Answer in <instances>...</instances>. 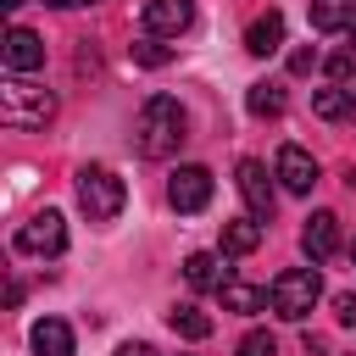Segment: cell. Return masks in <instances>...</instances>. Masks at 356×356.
Returning <instances> with one entry per match:
<instances>
[{
    "mask_svg": "<svg viewBox=\"0 0 356 356\" xmlns=\"http://www.w3.org/2000/svg\"><path fill=\"white\" fill-rule=\"evenodd\" d=\"M117 356H156V345H145V339H128V345H117Z\"/></svg>",
    "mask_w": 356,
    "mask_h": 356,
    "instance_id": "d4e9b609",
    "label": "cell"
},
{
    "mask_svg": "<svg viewBox=\"0 0 356 356\" xmlns=\"http://www.w3.org/2000/svg\"><path fill=\"white\" fill-rule=\"evenodd\" d=\"M17 250H22V256H61V250H67V217H61L56 206L33 211V217L17 228Z\"/></svg>",
    "mask_w": 356,
    "mask_h": 356,
    "instance_id": "5b68a950",
    "label": "cell"
},
{
    "mask_svg": "<svg viewBox=\"0 0 356 356\" xmlns=\"http://www.w3.org/2000/svg\"><path fill=\"white\" fill-rule=\"evenodd\" d=\"M350 50H356V28H350Z\"/></svg>",
    "mask_w": 356,
    "mask_h": 356,
    "instance_id": "f546056e",
    "label": "cell"
},
{
    "mask_svg": "<svg viewBox=\"0 0 356 356\" xmlns=\"http://www.w3.org/2000/svg\"><path fill=\"white\" fill-rule=\"evenodd\" d=\"M0 56H6L11 72H33V67H44V39L33 28H11L6 44H0Z\"/></svg>",
    "mask_w": 356,
    "mask_h": 356,
    "instance_id": "8fae6325",
    "label": "cell"
},
{
    "mask_svg": "<svg viewBox=\"0 0 356 356\" xmlns=\"http://www.w3.org/2000/svg\"><path fill=\"white\" fill-rule=\"evenodd\" d=\"M167 200H172L178 211H200V206L211 200V172H206V167H178V172L167 178Z\"/></svg>",
    "mask_w": 356,
    "mask_h": 356,
    "instance_id": "52a82bcc",
    "label": "cell"
},
{
    "mask_svg": "<svg viewBox=\"0 0 356 356\" xmlns=\"http://www.w3.org/2000/svg\"><path fill=\"white\" fill-rule=\"evenodd\" d=\"M217 295H222V312H239V317H250V312H267V306H273V300H267V289L239 284V278H228Z\"/></svg>",
    "mask_w": 356,
    "mask_h": 356,
    "instance_id": "e0dca14e",
    "label": "cell"
},
{
    "mask_svg": "<svg viewBox=\"0 0 356 356\" xmlns=\"http://www.w3.org/2000/svg\"><path fill=\"white\" fill-rule=\"evenodd\" d=\"M128 56H134L139 67H167V61H172V50H167V44H156V33H150V39H139V44H128Z\"/></svg>",
    "mask_w": 356,
    "mask_h": 356,
    "instance_id": "44dd1931",
    "label": "cell"
},
{
    "mask_svg": "<svg viewBox=\"0 0 356 356\" xmlns=\"http://www.w3.org/2000/svg\"><path fill=\"white\" fill-rule=\"evenodd\" d=\"M334 323L356 328V295H350V289H339V295H334Z\"/></svg>",
    "mask_w": 356,
    "mask_h": 356,
    "instance_id": "cb8c5ba5",
    "label": "cell"
},
{
    "mask_svg": "<svg viewBox=\"0 0 356 356\" xmlns=\"http://www.w3.org/2000/svg\"><path fill=\"white\" fill-rule=\"evenodd\" d=\"M184 106L172 100V95H150L145 106H139V122H134V145H139V156H150V161H161V156H172L178 145H184Z\"/></svg>",
    "mask_w": 356,
    "mask_h": 356,
    "instance_id": "6da1fadb",
    "label": "cell"
},
{
    "mask_svg": "<svg viewBox=\"0 0 356 356\" xmlns=\"http://www.w3.org/2000/svg\"><path fill=\"white\" fill-rule=\"evenodd\" d=\"M56 11H78V6H100V0H50Z\"/></svg>",
    "mask_w": 356,
    "mask_h": 356,
    "instance_id": "4316f807",
    "label": "cell"
},
{
    "mask_svg": "<svg viewBox=\"0 0 356 356\" xmlns=\"http://www.w3.org/2000/svg\"><path fill=\"white\" fill-rule=\"evenodd\" d=\"M278 44H284V17H278V11H261V17L250 22V33H245V50H250V56H273Z\"/></svg>",
    "mask_w": 356,
    "mask_h": 356,
    "instance_id": "9a60e30c",
    "label": "cell"
},
{
    "mask_svg": "<svg viewBox=\"0 0 356 356\" xmlns=\"http://www.w3.org/2000/svg\"><path fill=\"white\" fill-rule=\"evenodd\" d=\"M245 106H250L256 117H278V111H284V83H250Z\"/></svg>",
    "mask_w": 356,
    "mask_h": 356,
    "instance_id": "ffe728a7",
    "label": "cell"
},
{
    "mask_svg": "<svg viewBox=\"0 0 356 356\" xmlns=\"http://www.w3.org/2000/svg\"><path fill=\"white\" fill-rule=\"evenodd\" d=\"M312 61H317L312 50H295V56H289V72H312Z\"/></svg>",
    "mask_w": 356,
    "mask_h": 356,
    "instance_id": "484cf974",
    "label": "cell"
},
{
    "mask_svg": "<svg viewBox=\"0 0 356 356\" xmlns=\"http://www.w3.org/2000/svg\"><path fill=\"white\" fill-rule=\"evenodd\" d=\"M195 22V0H145V28L156 39H178Z\"/></svg>",
    "mask_w": 356,
    "mask_h": 356,
    "instance_id": "9c48e42d",
    "label": "cell"
},
{
    "mask_svg": "<svg viewBox=\"0 0 356 356\" xmlns=\"http://www.w3.org/2000/svg\"><path fill=\"white\" fill-rule=\"evenodd\" d=\"M50 117H56V95L44 83H22V78L0 83V122L6 128H44Z\"/></svg>",
    "mask_w": 356,
    "mask_h": 356,
    "instance_id": "7a4b0ae2",
    "label": "cell"
},
{
    "mask_svg": "<svg viewBox=\"0 0 356 356\" xmlns=\"http://www.w3.org/2000/svg\"><path fill=\"white\" fill-rule=\"evenodd\" d=\"M261 245V217H228L222 222V256H250Z\"/></svg>",
    "mask_w": 356,
    "mask_h": 356,
    "instance_id": "4fadbf2b",
    "label": "cell"
},
{
    "mask_svg": "<svg viewBox=\"0 0 356 356\" xmlns=\"http://www.w3.org/2000/svg\"><path fill=\"white\" fill-rule=\"evenodd\" d=\"M306 17L317 33H339V28H356V0H312Z\"/></svg>",
    "mask_w": 356,
    "mask_h": 356,
    "instance_id": "7c38bea8",
    "label": "cell"
},
{
    "mask_svg": "<svg viewBox=\"0 0 356 356\" xmlns=\"http://www.w3.org/2000/svg\"><path fill=\"white\" fill-rule=\"evenodd\" d=\"M234 184H239V195H245V211L267 222V217H273V184H267V167L245 156V161H239V172H234Z\"/></svg>",
    "mask_w": 356,
    "mask_h": 356,
    "instance_id": "ba28073f",
    "label": "cell"
},
{
    "mask_svg": "<svg viewBox=\"0 0 356 356\" xmlns=\"http://www.w3.org/2000/svg\"><path fill=\"white\" fill-rule=\"evenodd\" d=\"M78 206L89 211V222H111L122 206H128V189L111 167H83L78 172Z\"/></svg>",
    "mask_w": 356,
    "mask_h": 356,
    "instance_id": "277c9868",
    "label": "cell"
},
{
    "mask_svg": "<svg viewBox=\"0 0 356 356\" xmlns=\"http://www.w3.org/2000/svg\"><path fill=\"white\" fill-rule=\"evenodd\" d=\"M167 328H172L178 339H211V317H206L200 306H172V312H167Z\"/></svg>",
    "mask_w": 356,
    "mask_h": 356,
    "instance_id": "ac0fdd59",
    "label": "cell"
},
{
    "mask_svg": "<svg viewBox=\"0 0 356 356\" xmlns=\"http://www.w3.org/2000/svg\"><path fill=\"white\" fill-rule=\"evenodd\" d=\"M28 339H33V350H39V356H72V328H67L61 317H39Z\"/></svg>",
    "mask_w": 356,
    "mask_h": 356,
    "instance_id": "5bb4252c",
    "label": "cell"
},
{
    "mask_svg": "<svg viewBox=\"0 0 356 356\" xmlns=\"http://www.w3.org/2000/svg\"><path fill=\"white\" fill-rule=\"evenodd\" d=\"M350 261H356V245H350Z\"/></svg>",
    "mask_w": 356,
    "mask_h": 356,
    "instance_id": "4dcf8cb0",
    "label": "cell"
},
{
    "mask_svg": "<svg viewBox=\"0 0 356 356\" xmlns=\"http://www.w3.org/2000/svg\"><path fill=\"white\" fill-rule=\"evenodd\" d=\"M312 111H317L323 122L350 117V89H345V83H334V89H312Z\"/></svg>",
    "mask_w": 356,
    "mask_h": 356,
    "instance_id": "d6986e66",
    "label": "cell"
},
{
    "mask_svg": "<svg viewBox=\"0 0 356 356\" xmlns=\"http://www.w3.org/2000/svg\"><path fill=\"white\" fill-rule=\"evenodd\" d=\"M350 117H356V89H350Z\"/></svg>",
    "mask_w": 356,
    "mask_h": 356,
    "instance_id": "f1b7e54d",
    "label": "cell"
},
{
    "mask_svg": "<svg viewBox=\"0 0 356 356\" xmlns=\"http://www.w3.org/2000/svg\"><path fill=\"white\" fill-rule=\"evenodd\" d=\"M350 72H356V50H339V56H328V78H334V83H345Z\"/></svg>",
    "mask_w": 356,
    "mask_h": 356,
    "instance_id": "603a6c76",
    "label": "cell"
},
{
    "mask_svg": "<svg viewBox=\"0 0 356 356\" xmlns=\"http://www.w3.org/2000/svg\"><path fill=\"white\" fill-rule=\"evenodd\" d=\"M300 250H306L312 261H328V256L339 250V217H334V211H312L306 228H300Z\"/></svg>",
    "mask_w": 356,
    "mask_h": 356,
    "instance_id": "30bf717a",
    "label": "cell"
},
{
    "mask_svg": "<svg viewBox=\"0 0 356 356\" xmlns=\"http://www.w3.org/2000/svg\"><path fill=\"white\" fill-rule=\"evenodd\" d=\"M184 278H189V289H222V284H228V267H222L211 250H195V256L184 261Z\"/></svg>",
    "mask_w": 356,
    "mask_h": 356,
    "instance_id": "2e32d148",
    "label": "cell"
},
{
    "mask_svg": "<svg viewBox=\"0 0 356 356\" xmlns=\"http://www.w3.org/2000/svg\"><path fill=\"white\" fill-rule=\"evenodd\" d=\"M0 6H6V11H17V6H28V0H0Z\"/></svg>",
    "mask_w": 356,
    "mask_h": 356,
    "instance_id": "83f0119b",
    "label": "cell"
},
{
    "mask_svg": "<svg viewBox=\"0 0 356 356\" xmlns=\"http://www.w3.org/2000/svg\"><path fill=\"white\" fill-rule=\"evenodd\" d=\"M317 295H323L317 267H284V273L273 278V289H267V300H273V312H278L284 323H300V317L317 306Z\"/></svg>",
    "mask_w": 356,
    "mask_h": 356,
    "instance_id": "3957f363",
    "label": "cell"
},
{
    "mask_svg": "<svg viewBox=\"0 0 356 356\" xmlns=\"http://www.w3.org/2000/svg\"><path fill=\"white\" fill-rule=\"evenodd\" d=\"M273 178H278L289 195H312V184H317V161H312L300 145H284L278 161H273Z\"/></svg>",
    "mask_w": 356,
    "mask_h": 356,
    "instance_id": "8992f818",
    "label": "cell"
},
{
    "mask_svg": "<svg viewBox=\"0 0 356 356\" xmlns=\"http://www.w3.org/2000/svg\"><path fill=\"white\" fill-rule=\"evenodd\" d=\"M234 356H278V339L267 334V328H250L245 339H239V350Z\"/></svg>",
    "mask_w": 356,
    "mask_h": 356,
    "instance_id": "7402d4cb",
    "label": "cell"
}]
</instances>
